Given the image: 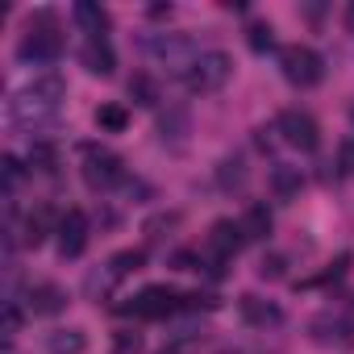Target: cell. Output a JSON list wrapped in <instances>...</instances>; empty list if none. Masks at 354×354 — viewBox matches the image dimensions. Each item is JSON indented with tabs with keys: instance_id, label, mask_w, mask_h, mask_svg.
Here are the masks:
<instances>
[{
	"instance_id": "cell-1",
	"label": "cell",
	"mask_w": 354,
	"mask_h": 354,
	"mask_svg": "<svg viewBox=\"0 0 354 354\" xmlns=\"http://www.w3.org/2000/svg\"><path fill=\"white\" fill-rule=\"evenodd\" d=\"M63 96H67V84H63L55 71H46V75L30 80V84L9 100V117H13L17 125H38V121H46V117L59 109Z\"/></svg>"
},
{
	"instance_id": "cell-2",
	"label": "cell",
	"mask_w": 354,
	"mask_h": 354,
	"mask_svg": "<svg viewBox=\"0 0 354 354\" xmlns=\"http://www.w3.org/2000/svg\"><path fill=\"white\" fill-rule=\"evenodd\" d=\"M63 55V34L50 13H38L30 21V34L21 38V59L26 63H55Z\"/></svg>"
},
{
	"instance_id": "cell-3",
	"label": "cell",
	"mask_w": 354,
	"mask_h": 354,
	"mask_svg": "<svg viewBox=\"0 0 354 354\" xmlns=\"http://www.w3.org/2000/svg\"><path fill=\"white\" fill-rule=\"evenodd\" d=\"M279 67H283V80L296 84V88H313V84H321V75H325L321 55H317L313 46H300V42L279 50Z\"/></svg>"
},
{
	"instance_id": "cell-4",
	"label": "cell",
	"mask_w": 354,
	"mask_h": 354,
	"mask_svg": "<svg viewBox=\"0 0 354 354\" xmlns=\"http://www.w3.org/2000/svg\"><path fill=\"white\" fill-rule=\"evenodd\" d=\"M230 71H234V59H230L225 50H205V55H196V63L188 67L184 84H188L192 92H217V88L230 80Z\"/></svg>"
},
{
	"instance_id": "cell-5",
	"label": "cell",
	"mask_w": 354,
	"mask_h": 354,
	"mask_svg": "<svg viewBox=\"0 0 354 354\" xmlns=\"http://www.w3.org/2000/svg\"><path fill=\"white\" fill-rule=\"evenodd\" d=\"M80 158H84V180H88V188H100L104 192V188H113V184L125 180L121 158L113 150H104V146H84Z\"/></svg>"
},
{
	"instance_id": "cell-6",
	"label": "cell",
	"mask_w": 354,
	"mask_h": 354,
	"mask_svg": "<svg viewBox=\"0 0 354 354\" xmlns=\"http://www.w3.org/2000/svg\"><path fill=\"white\" fill-rule=\"evenodd\" d=\"M146 55H150L154 63L171 67V71H184V75H188V67L196 63V46H192V38H184V34H154V38L146 42Z\"/></svg>"
},
{
	"instance_id": "cell-7",
	"label": "cell",
	"mask_w": 354,
	"mask_h": 354,
	"mask_svg": "<svg viewBox=\"0 0 354 354\" xmlns=\"http://www.w3.org/2000/svg\"><path fill=\"white\" fill-rule=\"evenodd\" d=\"M279 133H283L288 146H296V150H304V154L321 146V129H317L313 113H304V109H283V113H279Z\"/></svg>"
},
{
	"instance_id": "cell-8",
	"label": "cell",
	"mask_w": 354,
	"mask_h": 354,
	"mask_svg": "<svg viewBox=\"0 0 354 354\" xmlns=\"http://www.w3.org/2000/svg\"><path fill=\"white\" fill-rule=\"evenodd\" d=\"M175 308H180V292L167 288V283H150V288H142V292L133 296V304H129V313H133V317H146V321L171 317Z\"/></svg>"
},
{
	"instance_id": "cell-9",
	"label": "cell",
	"mask_w": 354,
	"mask_h": 354,
	"mask_svg": "<svg viewBox=\"0 0 354 354\" xmlns=\"http://www.w3.org/2000/svg\"><path fill=\"white\" fill-rule=\"evenodd\" d=\"M59 254L63 259H80L84 254V246H88V217L80 213V209H71L63 221H59Z\"/></svg>"
},
{
	"instance_id": "cell-10",
	"label": "cell",
	"mask_w": 354,
	"mask_h": 354,
	"mask_svg": "<svg viewBox=\"0 0 354 354\" xmlns=\"http://www.w3.org/2000/svg\"><path fill=\"white\" fill-rule=\"evenodd\" d=\"M242 242H246V234H242L238 221H217V225L209 230V250H213L217 259H234V254L242 250Z\"/></svg>"
},
{
	"instance_id": "cell-11",
	"label": "cell",
	"mask_w": 354,
	"mask_h": 354,
	"mask_svg": "<svg viewBox=\"0 0 354 354\" xmlns=\"http://www.w3.org/2000/svg\"><path fill=\"white\" fill-rule=\"evenodd\" d=\"M80 63H84L92 75H113L117 55H113L109 38H88V42H84V50H80Z\"/></svg>"
},
{
	"instance_id": "cell-12",
	"label": "cell",
	"mask_w": 354,
	"mask_h": 354,
	"mask_svg": "<svg viewBox=\"0 0 354 354\" xmlns=\"http://www.w3.org/2000/svg\"><path fill=\"white\" fill-rule=\"evenodd\" d=\"M67 308V292L59 283H34L30 288V313L34 317H55Z\"/></svg>"
},
{
	"instance_id": "cell-13",
	"label": "cell",
	"mask_w": 354,
	"mask_h": 354,
	"mask_svg": "<svg viewBox=\"0 0 354 354\" xmlns=\"http://www.w3.org/2000/svg\"><path fill=\"white\" fill-rule=\"evenodd\" d=\"M71 17H75V26L88 38H104V30H109V13L96 5V0H80V5L71 9Z\"/></svg>"
},
{
	"instance_id": "cell-14",
	"label": "cell",
	"mask_w": 354,
	"mask_h": 354,
	"mask_svg": "<svg viewBox=\"0 0 354 354\" xmlns=\"http://www.w3.org/2000/svg\"><path fill=\"white\" fill-rule=\"evenodd\" d=\"M242 317H246L250 325H279V321H283L279 304L259 300V296H242Z\"/></svg>"
},
{
	"instance_id": "cell-15",
	"label": "cell",
	"mask_w": 354,
	"mask_h": 354,
	"mask_svg": "<svg viewBox=\"0 0 354 354\" xmlns=\"http://www.w3.org/2000/svg\"><path fill=\"white\" fill-rule=\"evenodd\" d=\"M238 225H242L246 242H259V238H267V234H271V213H267V205H250V209H246V217H242Z\"/></svg>"
},
{
	"instance_id": "cell-16",
	"label": "cell",
	"mask_w": 354,
	"mask_h": 354,
	"mask_svg": "<svg viewBox=\"0 0 354 354\" xmlns=\"http://www.w3.org/2000/svg\"><path fill=\"white\" fill-rule=\"evenodd\" d=\"M46 346H50V354H84L88 337H84V329H55L46 337Z\"/></svg>"
},
{
	"instance_id": "cell-17",
	"label": "cell",
	"mask_w": 354,
	"mask_h": 354,
	"mask_svg": "<svg viewBox=\"0 0 354 354\" xmlns=\"http://www.w3.org/2000/svg\"><path fill=\"white\" fill-rule=\"evenodd\" d=\"M271 188H275L279 196H296V192H300V167L275 162V167H271Z\"/></svg>"
},
{
	"instance_id": "cell-18",
	"label": "cell",
	"mask_w": 354,
	"mask_h": 354,
	"mask_svg": "<svg viewBox=\"0 0 354 354\" xmlns=\"http://www.w3.org/2000/svg\"><path fill=\"white\" fill-rule=\"evenodd\" d=\"M96 125H100L104 133H125L129 113H125L121 104H100V109H96Z\"/></svg>"
},
{
	"instance_id": "cell-19",
	"label": "cell",
	"mask_w": 354,
	"mask_h": 354,
	"mask_svg": "<svg viewBox=\"0 0 354 354\" xmlns=\"http://www.w3.org/2000/svg\"><path fill=\"white\" fill-rule=\"evenodd\" d=\"M129 96H133L142 109H154V104H158V84H154L150 75H133V80H129Z\"/></svg>"
},
{
	"instance_id": "cell-20",
	"label": "cell",
	"mask_w": 354,
	"mask_h": 354,
	"mask_svg": "<svg viewBox=\"0 0 354 354\" xmlns=\"http://www.w3.org/2000/svg\"><path fill=\"white\" fill-rule=\"evenodd\" d=\"M30 167H34V171H55V167H59V150H55L50 142H34V146H30Z\"/></svg>"
},
{
	"instance_id": "cell-21",
	"label": "cell",
	"mask_w": 354,
	"mask_h": 354,
	"mask_svg": "<svg viewBox=\"0 0 354 354\" xmlns=\"http://www.w3.org/2000/svg\"><path fill=\"white\" fill-rule=\"evenodd\" d=\"M142 263H146V254H142V250H121V254H113V263H109V275H113V279H121V275L138 271Z\"/></svg>"
},
{
	"instance_id": "cell-22",
	"label": "cell",
	"mask_w": 354,
	"mask_h": 354,
	"mask_svg": "<svg viewBox=\"0 0 354 354\" xmlns=\"http://www.w3.org/2000/svg\"><path fill=\"white\" fill-rule=\"evenodd\" d=\"M217 180H221V188H238V184L246 180L242 158H225V162H221V171H217Z\"/></svg>"
},
{
	"instance_id": "cell-23",
	"label": "cell",
	"mask_w": 354,
	"mask_h": 354,
	"mask_svg": "<svg viewBox=\"0 0 354 354\" xmlns=\"http://www.w3.org/2000/svg\"><path fill=\"white\" fill-rule=\"evenodd\" d=\"M46 221H50V213H46V209H38V213L26 221V242H30V246H38V242L46 238Z\"/></svg>"
},
{
	"instance_id": "cell-24",
	"label": "cell",
	"mask_w": 354,
	"mask_h": 354,
	"mask_svg": "<svg viewBox=\"0 0 354 354\" xmlns=\"http://www.w3.org/2000/svg\"><path fill=\"white\" fill-rule=\"evenodd\" d=\"M0 167H5V188L13 192V188L21 184V162H17L13 154H5V158H0Z\"/></svg>"
},
{
	"instance_id": "cell-25",
	"label": "cell",
	"mask_w": 354,
	"mask_h": 354,
	"mask_svg": "<svg viewBox=\"0 0 354 354\" xmlns=\"http://www.w3.org/2000/svg\"><path fill=\"white\" fill-rule=\"evenodd\" d=\"M271 42H275L271 38V26H250V46L254 50H271Z\"/></svg>"
},
{
	"instance_id": "cell-26",
	"label": "cell",
	"mask_w": 354,
	"mask_h": 354,
	"mask_svg": "<svg viewBox=\"0 0 354 354\" xmlns=\"http://www.w3.org/2000/svg\"><path fill=\"white\" fill-rule=\"evenodd\" d=\"M346 21H350V30H354V5H350V13H346Z\"/></svg>"
},
{
	"instance_id": "cell-27",
	"label": "cell",
	"mask_w": 354,
	"mask_h": 354,
	"mask_svg": "<svg viewBox=\"0 0 354 354\" xmlns=\"http://www.w3.org/2000/svg\"><path fill=\"white\" fill-rule=\"evenodd\" d=\"M158 354H175V350H158Z\"/></svg>"
}]
</instances>
